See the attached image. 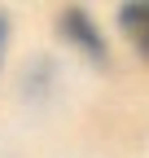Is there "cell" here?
I'll use <instances>...</instances> for the list:
<instances>
[{
	"mask_svg": "<svg viewBox=\"0 0 149 158\" xmlns=\"http://www.w3.org/2000/svg\"><path fill=\"white\" fill-rule=\"evenodd\" d=\"M57 27H62V35L70 40L74 48H83L97 66H105L110 62V48H105V40H101V31H97V22L83 13V9H66L62 18H57Z\"/></svg>",
	"mask_w": 149,
	"mask_h": 158,
	"instance_id": "6da1fadb",
	"label": "cell"
},
{
	"mask_svg": "<svg viewBox=\"0 0 149 158\" xmlns=\"http://www.w3.org/2000/svg\"><path fill=\"white\" fill-rule=\"evenodd\" d=\"M119 27H123L127 40H132V48H136L140 57H149V0L123 5V9H119Z\"/></svg>",
	"mask_w": 149,
	"mask_h": 158,
	"instance_id": "7a4b0ae2",
	"label": "cell"
},
{
	"mask_svg": "<svg viewBox=\"0 0 149 158\" xmlns=\"http://www.w3.org/2000/svg\"><path fill=\"white\" fill-rule=\"evenodd\" d=\"M5 31H9V22H5V13H0V57H5Z\"/></svg>",
	"mask_w": 149,
	"mask_h": 158,
	"instance_id": "3957f363",
	"label": "cell"
}]
</instances>
